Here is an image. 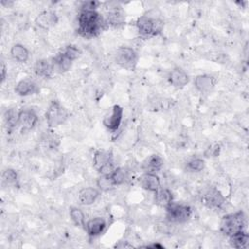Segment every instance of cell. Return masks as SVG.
<instances>
[{
	"label": "cell",
	"instance_id": "34",
	"mask_svg": "<svg viewBox=\"0 0 249 249\" xmlns=\"http://www.w3.org/2000/svg\"><path fill=\"white\" fill-rule=\"evenodd\" d=\"M143 247H146V248H163L164 246L160 244V243H151V244H148V245H145Z\"/></svg>",
	"mask_w": 249,
	"mask_h": 249
},
{
	"label": "cell",
	"instance_id": "7",
	"mask_svg": "<svg viewBox=\"0 0 249 249\" xmlns=\"http://www.w3.org/2000/svg\"><path fill=\"white\" fill-rule=\"evenodd\" d=\"M115 61L122 68L134 70L138 61V54L134 49L127 46H122L116 51Z\"/></svg>",
	"mask_w": 249,
	"mask_h": 249
},
{
	"label": "cell",
	"instance_id": "29",
	"mask_svg": "<svg viewBox=\"0 0 249 249\" xmlns=\"http://www.w3.org/2000/svg\"><path fill=\"white\" fill-rule=\"evenodd\" d=\"M111 177L117 187V186L124 184L127 181L128 173L124 167H117L111 174Z\"/></svg>",
	"mask_w": 249,
	"mask_h": 249
},
{
	"label": "cell",
	"instance_id": "26",
	"mask_svg": "<svg viewBox=\"0 0 249 249\" xmlns=\"http://www.w3.org/2000/svg\"><path fill=\"white\" fill-rule=\"evenodd\" d=\"M69 215H70L72 222L75 224V226L85 229L86 219H85V214L81 208L76 207V206L70 207Z\"/></svg>",
	"mask_w": 249,
	"mask_h": 249
},
{
	"label": "cell",
	"instance_id": "9",
	"mask_svg": "<svg viewBox=\"0 0 249 249\" xmlns=\"http://www.w3.org/2000/svg\"><path fill=\"white\" fill-rule=\"evenodd\" d=\"M202 203L211 209H220L226 201V197L216 188H209L204 192L201 197Z\"/></svg>",
	"mask_w": 249,
	"mask_h": 249
},
{
	"label": "cell",
	"instance_id": "12",
	"mask_svg": "<svg viewBox=\"0 0 249 249\" xmlns=\"http://www.w3.org/2000/svg\"><path fill=\"white\" fill-rule=\"evenodd\" d=\"M58 22V16L54 11L45 10L41 12L35 18V24L42 29H50Z\"/></svg>",
	"mask_w": 249,
	"mask_h": 249
},
{
	"label": "cell",
	"instance_id": "22",
	"mask_svg": "<svg viewBox=\"0 0 249 249\" xmlns=\"http://www.w3.org/2000/svg\"><path fill=\"white\" fill-rule=\"evenodd\" d=\"M154 199L157 205L165 208L173 201V195L170 190L160 187L155 192Z\"/></svg>",
	"mask_w": 249,
	"mask_h": 249
},
{
	"label": "cell",
	"instance_id": "28",
	"mask_svg": "<svg viewBox=\"0 0 249 249\" xmlns=\"http://www.w3.org/2000/svg\"><path fill=\"white\" fill-rule=\"evenodd\" d=\"M205 167V161L202 158L194 157L186 162V169L190 172H200Z\"/></svg>",
	"mask_w": 249,
	"mask_h": 249
},
{
	"label": "cell",
	"instance_id": "20",
	"mask_svg": "<svg viewBox=\"0 0 249 249\" xmlns=\"http://www.w3.org/2000/svg\"><path fill=\"white\" fill-rule=\"evenodd\" d=\"M34 73L36 74V76L43 79L51 78L54 73L52 60H49V59L37 60L34 64Z\"/></svg>",
	"mask_w": 249,
	"mask_h": 249
},
{
	"label": "cell",
	"instance_id": "18",
	"mask_svg": "<svg viewBox=\"0 0 249 249\" xmlns=\"http://www.w3.org/2000/svg\"><path fill=\"white\" fill-rule=\"evenodd\" d=\"M103 18H104V23L106 28L119 27L123 25L125 21V16L122 12V10H120L119 8H113L112 10H110L105 15V17H103Z\"/></svg>",
	"mask_w": 249,
	"mask_h": 249
},
{
	"label": "cell",
	"instance_id": "31",
	"mask_svg": "<svg viewBox=\"0 0 249 249\" xmlns=\"http://www.w3.org/2000/svg\"><path fill=\"white\" fill-rule=\"evenodd\" d=\"M61 52L68 57L70 58L72 61L76 60L80 54H81V51L74 45H68L66 46L63 50H61Z\"/></svg>",
	"mask_w": 249,
	"mask_h": 249
},
{
	"label": "cell",
	"instance_id": "32",
	"mask_svg": "<svg viewBox=\"0 0 249 249\" xmlns=\"http://www.w3.org/2000/svg\"><path fill=\"white\" fill-rule=\"evenodd\" d=\"M100 4L98 1H84L81 4L80 10H96Z\"/></svg>",
	"mask_w": 249,
	"mask_h": 249
},
{
	"label": "cell",
	"instance_id": "17",
	"mask_svg": "<svg viewBox=\"0 0 249 249\" xmlns=\"http://www.w3.org/2000/svg\"><path fill=\"white\" fill-rule=\"evenodd\" d=\"M106 228V221L101 217H94L86 222L85 231L90 237H96L100 235Z\"/></svg>",
	"mask_w": 249,
	"mask_h": 249
},
{
	"label": "cell",
	"instance_id": "23",
	"mask_svg": "<svg viewBox=\"0 0 249 249\" xmlns=\"http://www.w3.org/2000/svg\"><path fill=\"white\" fill-rule=\"evenodd\" d=\"M4 121L8 131H12L19 125V110L17 108H10L4 114Z\"/></svg>",
	"mask_w": 249,
	"mask_h": 249
},
{
	"label": "cell",
	"instance_id": "24",
	"mask_svg": "<svg viewBox=\"0 0 249 249\" xmlns=\"http://www.w3.org/2000/svg\"><path fill=\"white\" fill-rule=\"evenodd\" d=\"M11 56L18 62L24 63L29 58V52L28 50L21 44H15L10 50Z\"/></svg>",
	"mask_w": 249,
	"mask_h": 249
},
{
	"label": "cell",
	"instance_id": "33",
	"mask_svg": "<svg viewBox=\"0 0 249 249\" xmlns=\"http://www.w3.org/2000/svg\"><path fill=\"white\" fill-rule=\"evenodd\" d=\"M6 76H7V66L2 61L1 62V83H3L5 81Z\"/></svg>",
	"mask_w": 249,
	"mask_h": 249
},
{
	"label": "cell",
	"instance_id": "6",
	"mask_svg": "<svg viewBox=\"0 0 249 249\" xmlns=\"http://www.w3.org/2000/svg\"><path fill=\"white\" fill-rule=\"evenodd\" d=\"M93 166L103 175H110L117 168L114 163L113 154L109 150L99 149L93 155Z\"/></svg>",
	"mask_w": 249,
	"mask_h": 249
},
{
	"label": "cell",
	"instance_id": "25",
	"mask_svg": "<svg viewBox=\"0 0 249 249\" xmlns=\"http://www.w3.org/2000/svg\"><path fill=\"white\" fill-rule=\"evenodd\" d=\"M229 241L230 244L237 249L240 248H245L248 245L249 242V235L248 233L244 231H240L238 232H235L234 234L229 236Z\"/></svg>",
	"mask_w": 249,
	"mask_h": 249
},
{
	"label": "cell",
	"instance_id": "19",
	"mask_svg": "<svg viewBox=\"0 0 249 249\" xmlns=\"http://www.w3.org/2000/svg\"><path fill=\"white\" fill-rule=\"evenodd\" d=\"M100 196V191L93 187H86L80 190L78 194V200L82 205L93 204Z\"/></svg>",
	"mask_w": 249,
	"mask_h": 249
},
{
	"label": "cell",
	"instance_id": "8",
	"mask_svg": "<svg viewBox=\"0 0 249 249\" xmlns=\"http://www.w3.org/2000/svg\"><path fill=\"white\" fill-rule=\"evenodd\" d=\"M124 116V109L120 105H114L102 120L103 125L110 131H116L120 127Z\"/></svg>",
	"mask_w": 249,
	"mask_h": 249
},
{
	"label": "cell",
	"instance_id": "11",
	"mask_svg": "<svg viewBox=\"0 0 249 249\" xmlns=\"http://www.w3.org/2000/svg\"><path fill=\"white\" fill-rule=\"evenodd\" d=\"M217 84V79L209 74L197 75L194 80L195 88L200 93H209L212 91Z\"/></svg>",
	"mask_w": 249,
	"mask_h": 249
},
{
	"label": "cell",
	"instance_id": "21",
	"mask_svg": "<svg viewBox=\"0 0 249 249\" xmlns=\"http://www.w3.org/2000/svg\"><path fill=\"white\" fill-rule=\"evenodd\" d=\"M51 60H52L54 72H57V73L67 72L71 68L73 63V61L70 58H68L61 51L57 53Z\"/></svg>",
	"mask_w": 249,
	"mask_h": 249
},
{
	"label": "cell",
	"instance_id": "1",
	"mask_svg": "<svg viewBox=\"0 0 249 249\" xmlns=\"http://www.w3.org/2000/svg\"><path fill=\"white\" fill-rule=\"evenodd\" d=\"M104 29H106L104 18L96 10H80L77 32L81 37L92 39Z\"/></svg>",
	"mask_w": 249,
	"mask_h": 249
},
{
	"label": "cell",
	"instance_id": "15",
	"mask_svg": "<svg viewBox=\"0 0 249 249\" xmlns=\"http://www.w3.org/2000/svg\"><path fill=\"white\" fill-rule=\"evenodd\" d=\"M164 164L163 159L158 155V154H153L147 157L141 163V169L144 172H149V173H157L159 172Z\"/></svg>",
	"mask_w": 249,
	"mask_h": 249
},
{
	"label": "cell",
	"instance_id": "5",
	"mask_svg": "<svg viewBox=\"0 0 249 249\" xmlns=\"http://www.w3.org/2000/svg\"><path fill=\"white\" fill-rule=\"evenodd\" d=\"M166 213L165 218L170 223L182 224L189 221L193 214V209L188 204L171 202L168 206L165 207Z\"/></svg>",
	"mask_w": 249,
	"mask_h": 249
},
{
	"label": "cell",
	"instance_id": "10",
	"mask_svg": "<svg viewBox=\"0 0 249 249\" xmlns=\"http://www.w3.org/2000/svg\"><path fill=\"white\" fill-rule=\"evenodd\" d=\"M167 79H168L169 84L177 89H181L185 88L190 81L189 75L181 67H174L169 72Z\"/></svg>",
	"mask_w": 249,
	"mask_h": 249
},
{
	"label": "cell",
	"instance_id": "13",
	"mask_svg": "<svg viewBox=\"0 0 249 249\" xmlns=\"http://www.w3.org/2000/svg\"><path fill=\"white\" fill-rule=\"evenodd\" d=\"M39 121V117L35 110L24 108L19 110V125L22 130H30L35 127Z\"/></svg>",
	"mask_w": 249,
	"mask_h": 249
},
{
	"label": "cell",
	"instance_id": "27",
	"mask_svg": "<svg viewBox=\"0 0 249 249\" xmlns=\"http://www.w3.org/2000/svg\"><path fill=\"white\" fill-rule=\"evenodd\" d=\"M96 185H97L98 190L102 191V192H109L116 187V185L111 177V174L110 175L100 174V176L97 178Z\"/></svg>",
	"mask_w": 249,
	"mask_h": 249
},
{
	"label": "cell",
	"instance_id": "2",
	"mask_svg": "<svg viewBox=\"0 0 249 249\" xmlns=\"http://www.w3.org/2000/svg\"><path fill=\"white\" fill-rule=\"evenodd\" d=\"M136 28L141 37L150 39L162 32L163 21L158 17L144 15L137 18Z\"/></svg>",
	"mask_w": 249,
	"mask_h": 249
},
{
	"label": "cell",
	"instance_id": "4",
	"mask_svg": "<svg viewBox=\"0 0 249 249\" xmlns=\"http://www.w3.org/2000/svg\"><path fill=\"white\" fill-rule=\"evenodd\" d=\"M69 117L68 110L57 100H53L49 104L45 118L49 127H55L62 124Z\"/></svg>",
	"mask_w": 249,
	"mask_h": 249
},
{
	"label": "cell",
	"instance_id": "16",
	"mask_svg": "<svg viewBox=\"0 0 249 249\" xmlns=\"http://www.w3.org/2000/svg\"><path fill=\"white\" fill-rule=\"evenodd\" d=\"M38 91L39 89L36 82L28 78L20 80L15 87V92L19 96H29Z\"/></svg>",
	"mask_w": 249,
	"mask_h": 249
},
{
	"label": "cell",
	"instance_id": "3",
	"mask_svg": "<svg viewBox=\"0 0 249 249\" xmlns=\"http://www.w3.org/2000/svg\"><path fill=\"white\" fill-rule=\"evenodd\" d=\"M245 225H246L245 214L243 211L239 210L224 216L220 224V230L223 234L227 236H231L235 232L244 231Z\"/></svg>",
	"mask_w": 249,
	"mask_h": 249
},
{
	"label": "cell",
	"instance_id": "14",
	"mask_svg": "<svg viewBox=\"0 0 249 249\" xmlns=\"http://www.w3.org/2000/svg\"><path fill=\"white\" fill-rule=\"evenodd\" d=\"M139 186L149 192L155 193L159 188H160V181L157 173L143 172L137 179Z\"/></svg>",
	"mask_w": 249,
	"mask_h": 249
},
{
	"label": "cell",
	"instance_id": "30",
	"mask_svg": "<svg viewBox=\"0 0 249 249\" xmlns=\"http://www.w3.org/2000/svg\"><path fill=\"white\" fill-rule=\"evenodd\" d=\"M2 181L7 186H15L18 184V173L13 168H6L2 173Z\"/></svg>",
	"mask_w": 249,
	"mask_h": 249
}]
</instances>
